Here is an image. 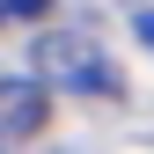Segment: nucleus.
I'll use <instances>...</instances> for the list:
<instances>
[{"mask_svg":"<svg viewBox=\"0 0 154 154\" xmlns=\"http://www.w3.org/2000/svg\"><path fill=\"white\" fill-rule=\"evenodd\" d=\"M29 66L44 73V88H66V95H125L118 59H110L103 37H88V29H37Z\"/></svg>","mask_w":154,"mask_h":154,"instance_id":"1","label":"nucleus"},{"mask_svg":"<svg viewBox=\"0 0 154 154\" xmlns=\"http://www.w3.org/2000/svg\"><path fill=\"white\" fill-rule=\"evenodd\" d=\"M44 118H51V88L37 73H0V147L15 154L22 140H37Z\"/></svg>","mask_w":154,"mask_h":154,"instance_id":"2","label":"nucleus"},{"mask_svg":"<svg viewBox=\"0 0 154 154\" xmlns=\"http://www.w3.org/2000/svg\"><path fill=\"white\" fill-rule=\"evenodd\" d=\"M22 15H51V0H0V22H22Z\"/></svg>","mask_w":154,"mask_h":154,"instance_id":"3","label":"nucleus"},{"mask_svg":"<svg viewBox=\"0 0 154 154\" xmlns=\"http://www.w3.org/2000/svg\"><path fill=\"white\" fill-rule=\"evenodd\" d=\"M132 29H140V44L154 51V8H147V15H132Z\"/></svg>","mask_w":154,"mask_h":154,"instance_id":"4","label":"nucleus"},{"mask_svg":"<svg viewBox=\"0 0 154 154\" xmlns=\"http://www.w3.org/2000/svg\"><path fill=\"white\" fill-rule=\"evenodd\" d=\"M0 154H8V147H0Z\"/></svg>","mask_w":154,"mask_h":154,"instance_id":"5","label":"nucleus"}]
</instances>
